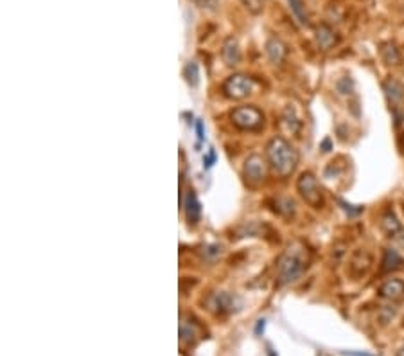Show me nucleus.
<instances>
[{
    "instance_id": "1",
    "label": "nucleus",
    "mask_w": 404,
    "mask_h": 356,
    "mask_svg": "<svg viewBox=\"0 0 404 356\" xmlns=\"http://www.w3.org/2000/svg\"><path fill=\"white\" fill-rule=\"evenodd\" d=\"M305 266H307V250H305V246L302 243H293L279 257V263H277V282L280 286L291 284L304 274Z\"/></svg>"
},
{
    "instance_id": "2",
    "label": "nucleus",
    "mask_w": 404,
    "mask_h": 356,
    "mask_svg": "<svg viewBox=\"0 0 404 356\" xmlns=\"http://www.w3.org/2000/svg\"><path fill=\"white\" fill-rule=\"evenodd\" d=\"M266 157L271 169L280 178L289 176L298 164L297 150L282 137H275V139L269 140L266 146Z\"/></svg>"
},
{
    "instance_id": "3",
    "label": "nucleus",
    "mask_w": 404,
    "mask_h": 356,
    "mask_svg": "<svg viewBox=\"0 0 404 356\" xmlns=\"http://www.w3.org/2000/svg\"><path fill=\"white\" fill-rule=\"evenodd\" d=\"M230 119L239 130L245 132H259L264 126V115L255 106H237L230 114Z\"/></svg>"
},
{
    "instance_id": "4",
    "label": "nucleus",
    "mask_w": 404,
    "mask_h": 356,
    "mask_svg": "<svg viewBox=\"0 0 404 356\" xmlns=\"http://www.w3.org/2000/svg\"><path fill=\"white\" fill-rule=\"evenodd\" d=\"M297 189L300 192L302 200L313 209H322L323 207V194L318 185V180L313 173H302L297 182Z\"/></svg>"
},
{
    "instance_id": "5",
    "label": "nucleus",
    "mask_w": 404,
    "mask_h": 356,
    "mask_svg": "<svg viewBox=\"0 0 404 356\" xmlns=\"http://www.w3.org/2000/svg\"><path fill=\"white\" fill-rule=\"evenodd\" d=\"M253 88H255L253 78L245 76V74L230 76L223 85L225 96L230 97V99H245V97H248L250 94L253 92Z\"/></svg>"
},
{
    "instance_id": "6",
    "label": "nucleus",
    "mask_w": 404,
    "mask_h": 356,
    "mask_svg": "<svg viewBox=\"0 0 404 356\" xmlns=\"http://www.w3.org/2000/svg\"><path fill=\"white\" fill-rule=\"evenodd\" d=\"M207 306H209V310L214 311V313L227 315V313H232V311L237 310L239 299L235 295H232V293L217 292V293H212V295L207 299Z\"/></svg>"
},
{
    "instance_id": "7",
    "label": "nucleus",
    "mask_w": 404,
    "mask_h": 356,
    "mask_svg": "<svg viewBox=\"0 0 404 356\" xmlns=\"http://www.w3.org/2000/svg\"><path fill=\"white\" fill-rule=\"evenodd\" d=\"M245 176L246 182L252 185H259L266 180V162L261 155H250L245 162Z\"/></svg>"
},
{
    "instance_id": "8",
    "label": "nucleus",
    "mask_w": 404,
    "mask_h": 356,
    "mask_svg": "<svg viewBox=\"0 0 404 356\" xmlns=\"http://www.w3.org/2000/svg\"><path fill=\"white\" fill-rule=\"evenodd\" d=\"M381 228H383V232L387 234L388 239L397 241V243H404V227L401 221L395 218L394 212L383 214V218H381Z\"/></svg>"
},
{
    "instance_id": "9",
    "label": "nucleus",
    "mask_w": 404,
    "mask_h": 356,
    "mask_svg": "<svg viewBox=\"0 0 404 356\" xmlns=\"http://www.w3.org/2000/svg\"><path fill=\"white\" fill-rule=\"evenodd\" d=\"M199 326L192 318H185L181 315L180 321V344L181 346H194L199 340Z\"/></svg>"
},
{
    "instance_id": "10",
    "label": "nucleus",
    "mask_w": 404,
    "mask_h": 356,
    "mask_svg": "<svg viewBox=\"0 0 404 356\" xmlns=\"http://www.w3.org/2000/svg\"><path fill=\"white\" fill-rule=\"evenodd\" d=\"M221 56L223 61L228 67H235V65L241 63V49H239V43L235 38H227V42L223 43V50H221Z\"/></svg>"
},
{
    "instance_id": "11",
    "label": "nucleus",
    "mask_w": 404,
    "mask_h": 356,
    "mask_svg": "<svg viewBox=\"0 0 404 356\" xmlns=\"http://www.w3.org/2000/svg\"><path fill=\"white\" fill-rule=\"evenodd\" d=\"M381 297L388 300H402L404 299V282L399 279H388L379 288Z\"/></svg>"
},
{
    "instance_id": "12",
    "label": "nucleus",
    "mask_w": 404,
    "mask_h": 356,
    "mask_svg": "<svg viewBox=\"0 0 404 356\" xmlns=\"http://www.w3.org/2000/svg\"><path fill=\"white\" fill-rule=\"evenodd\" d=\"M185 209V216H187V221L191 225H196L199 221V216H201V207H199V202L196 198V192L192 189L187 191V198H185L183 203Z\"/></svg>"
},
{
    "instance_id": "13",
    "label": "nucleus",
    "mask_w": 404,
    "mask_h": 356,
    "mask_svg": "<svg viewBox=\"0 0 404 356\" xmlns=\"http://www.w3.org/2000/svg\"><path fill=\"white\" fill-rule=\"evenodd\" d=\"M315 38H316L318 47H320V49H323V50L333 49V47L338 43L336 32H334L333 29L329 27V25H320V27L316 29V32H315Z\"/></svg>"
},
{
    "instance_id": "14",
    "label": "nucleus",
    "mask_w": 404,
    "mask_h": 356,
    "mask_svg": "<svg viewBox=\"0 0 404 356\" xmlns=\"http://www.w3.org/2000/svg\"><path fill=\"white\" fill-rule=\"evenodd\" d=\"M266 54L271 63L280 65L284 60H286V54H287L286 45H284L279 38H269L266 42Z\"/></svg>"
},
{
    "instance_id": "15",
    "label": "nucleus",
    "mask_w": 404,
    "mask_h": 356,
    "mask_svg": "<svg viewBox=\"0 0 404 356\" xmlns=\"http://www.w3.org/2000/svg\"><path fill=\"white\" fill-rule=\"evenodd\" d=\"M402 266V257L395 250L387 248L383 257V272H395Z\"/></svg>"
},
{
    "instance_id": "16",
    "label": "nucleus",
    "mask_w": 404,
    "mask_h": 356,
    "mask_svg": "<svg viewBox=\"0 0 404 356\" xmlns=\"http://www.w3.org/2000/svg\"><path fill=\"white\" fill-rule=\"evenodd\" d=\"M381 58L387 65H399L401 63V54L394 43H383L381 45Z\"/></svg>"
},
{
    "instance_id": "17",
    "label": "nucleus",
    "mask_w": 404,
    "mask_h": 356,
    "mask_svg": "<svg viewBox=\"0 0 404 356\" xmlns=\"http://www.w3.org/2000/svg\"><path fill=\"white\" fill-rule=\"evenodd\" d=\"M384 92H387V96L390 97L392 103H401L404 97L402 85L395 81V79H388V81L384 83Z\"/></svg>"
},
{
    "instance_id": "18",
    "label": "nucleus",
    "mask_w": 404,
    "mask_h": 356,
    "mask_svg": "<svg viewBox=\"0 0 404 356\" xmlns=\"http://www.w3.org/2000/svg\"><path fill=\"white\" fill-rule=\"evenodd\" d=\"M282 124L286 126L287 132H291V133H297L298 130H300V121H298V117L295 115V110L291 106H287L286 110H284Z\"/></svg>"
},
{
    "instance_id": "19",
    "label": "nucleus",
    "mask_w": 404,
    "mask_h": 356,
    "mask_svg": "<svg viewBox=\"0 0 404 356\" xmlns=\"http://www.w3.org/2000/svg\"><path fill=\"white\" fill-rule=\"evenodd\" d=\"M183 76H185V79H187L189 85L196 86V85H198V81H199V68H198V65H196L194 61L187 63V67H185V70H183Z\"/></svg>"
},
{
    "instance_id": "20",
    "label": "nucleus",
    "mask_w": 404,
    "mask_h": 356,
    "mask_svg": "<svg viewBox=\"0 0 404 356\" xmlns=\"http://www.w3.org/2000/svg\"><path fill=\"white\" fill-rule=\"evenodd\" d=\"M291 11L295 13V16L298 18L300 24H307V13H305V6L302 4V0H289Z\"/></svg>"
},
{
    "instance_id": "21",
    "label": "nucleus",
    "mask_w": 404,
    "mask_h": 356,
    "mask_svg": "<svg viewBox=\"0 0 404 356\" xmlns=\"http://www.w3.org/2000/svg\"><path fill=\"white\" fill-rule=\"evenodd\" d=\"M241 2L245 4L246 9H248L250 13H253V14L261 13V9H263V2H261V0H241Z\"/></svg>"
},
{
    "instance_id": "22",
    "label": "nucleus",
    "mask_w": 404,
    "mask_h": 356,
    "mask_svg": "<svg viewBox=\"0 0 404 356\" xmlns=\"http://www.w3.org/2000/svg\"><path fill=\"white\" fill-rule=\"evenodd\" d=\"M338 90H340L341 94H351L352 92V81L348 78H343L338 81Z\"/></svg>"
},
{
    "instance_id": "23",
    "label": "nucleus",
    "mask_w": 404,
    "mask_h": 356,
    "mask_svg": "<svg viewBox=\"0 0 404 356\" xmlns=\"http://www.w3.org/2000/svg\"><path fill=\"white\" fill-rule=\"evenodd\" d=\"M214 161H216V151L212 150L205 158H203V162H205V168H210V166L214 164Z\"/></svg>"
},
{
    "instance_id": "24",
    "label": "nucleus",
    "mask_w": 404,
    "mask_h": 356,
    "mask_svg": "<svg viewBox=\"0 0 404 356\" xmlns=\"http://www.w3.org/2000/svg\"><path fill=\"white\" fill-rule=\"evenodd\" d=\"M196 133H198V139L199 140L205 139V133H203V122L201 121H196Z\"/></svg>"
},
{
    "instance_id": "25",
    "label": "nucleus",
    "mask_w": 404,
    "mask_h": 356,
    "mask_svg": "<svg viewBox=\"0 0 404 356\" xmlns=\"http://www.w3.org/2000/svg\"><path fill=\"white\" fill-rule=\"evenodd\" d=\"M194 2H198L199 6H203V7H205V6H209V4H210V0H194Z\"/></svg>"
},
{
    "instance_id": "26",
    "label": "nucleus",
    "mask_w": 404,
    "mask_h": 356,
    "mask_svg": "<svg viewBox=\"0 0 404 356\" xmlns=\"http://www.w3.org/2000/svg\"><path fill=\"white\" fill-rule=\"evenodd\" d=\"M399 356H404V347H402V349H401V353H399Z\"/></svg>"
}]
</instances>
